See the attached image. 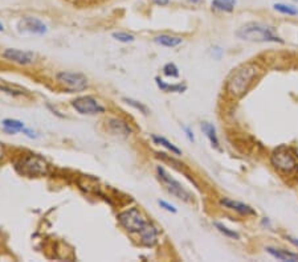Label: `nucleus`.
Returning a JSON list of instances; mask_svg holds the SVG:
<instances>
[{"mask_svg":"<svg viewBox=\"0 0 298 262\" xmlns=\"http://www.w3.org/2000/svg\"><path fill=\"white\" fill-rule=\"evenodd\" d=\"M258 69L255 65H245L238 68L236 72L232 73V76L227 82V92L234 97H241L247 92L248 87L251 86L253 80L256 79Z\"/></svg>","mask_w":298,"mask_h":262,"instance_id":"nucleus-1","label":"nucleus"},{"mask_svg":"<svg viewBox=\"0 0 298 262\" xmlns=\"http://www.w3.org/2000/svg\"><path fill=\"white\" fill-rule=\"evenodd\" d=\"M237 36L248 41H272V42H284L282 39L277 36L271 27H266L260 23L245 24L237 31Z\"/></svg>","mask_w":298,"mask_h":262,"instance_id":"nucleus-2","label":"nucleus"},{"mask_svg":"<svg viewBox=\"0 0 298 262\" xmlns=\"http://www.w3.org/2000/svg\"><path fill=\"white\" fill-rule=\"evenodd\" d=\"M56 80L60 86L64 87L69 93L83 92L87 87L86 76L77 72H68V70L60 72L56 74Z\"/></svg>","mask_w":298,"mask_h":262,"instance_id":"nucleus-3","label":"nucleus"},{"mask_svg":"<svg viewBox=\"0 0 298 262\" xmlns=\"http://www.w3.org/2000/svg\"><path fill=\"white\" fill-rule=\"evenodd\" d=\"M272 164L284 174H290L297 170V159L290 150L286 147H280L272 154Z\"/></svg>","mask_w":298,"mask_h":262,"instance_id":"nucleus-4","label":"nucleus"},{"mask_svg":"<svg viewBox=\"0 0 298 262\" xmlns=\"http://www.w3.org/2000/svg\"><path fill=\"white\" fill-rule=\"evenodd\" d=\"M118 221L125 229L130 233H139L147 221L143 219L142 213L137 208H130L128 211L121 212L118 215Z\"/></svg>","mask_w":298,"mask_h":262,"instance_id":"nucleus-5","label":"nucleus"},{"mask_svg":"<svg viewBox=\"0 0 298 262\" xmlns=\"http://www.w3.org/2000/svg\"><path fill=\"white\" fill-rule=\"evenodd\" d=\"M156 172H158V176H159L161 181L165 184V187L171 195H174L175 198L182 199L184 202L191 200V195L182 187V184L179 183L178 180H175L172 176L167 174L163 167H156Z\"/></svg>","mask_w":298,"mask_h":262,"instance_id":"nucleus-6","label":"nucleus"},{"mask_svg":"<svg viewBox=\"0 0 298 262\" xmlns=\"http://www.w3.org/2000/svg\"><path fill=\"white\" fill-rule=\"evenodd\" d=\"M72 106H73V109H76L77 113L83 115H96L105 113V107L97 101L96 98L90 96L78 97L72 101Z\"/></svg>","mask_w":298,"mask_h":262,"instance_id":"nucleus-7","label":"nucleus"},{"mask_svg":"<svg viewBox=\"0 0 298 262\" xmlns=\"http://www.w3.org/2000/svg\"><path fill=\"white\" fill-rule=\"evenodd\" d=\"M21 172L29 175V176H37V175L46 174V163L42 158L32 155L25 158L21 161Z\"/></svg>","mask_w":298,"mask_h":262,"instance_id":"nucleus-8","label":"nucleus"},{"mask_svg":"<svg viewBox=\"0 0 298 262\" xmlns=\"http://www.w3.org/2000/svg\"><path fill=\"white\" fill-rule=\"evenodd\" d=\"M19 31L20 32L33 33V35H44L48 31V28L42 20L36 18H23L19 23Z\"/></svg>","mask_w":298,"mask_h":262,"instance_id":"nucleus-9","label":"nucleus"},{"mask_svg":"<svg viewBox=\"0 0 298 262\" xmlns=\"http://www.w3.org/2000/svg\"><path fill=\"white\" fill-rule=\"evenodd\" d=\"M1 56L4 57L5 60L12 61L15 64L19 65H29L32 64L35 61V55L32 52H27V51H19V49H5Z\"/></svg>","mask_w":298,"mask_h":262,"instance_id":"nucleus-10","label":"nucleus"},{"mask_svg":"<svg viewBox=\"0 0 298 262\" xmlns=\"http://www.w3.org/2000/svg\"><path fill=\"white\" fill-rule=\"evenodd\" d=\"M139 237H141V242L146 246H154L158 240V229L152 225L151 222L147 221L142 229L139 230Z\"/></svg>","mask_w":298,"mask_h":262,"instance_id":"nucleus-11","label":"nucleus"},{"mask_svg":"<svg viewBox=\"0 0 298 262\" xmlns=\"http://www.w3.org/2000/svg\"><path fill=\"white\" fill-rule=\"evenodd\" d=\"M220 204L221 205H224L225 208H228V209H232V211L238 212L240 215H245V216H249V215H256L255 209L249 207V205H247V204H244V202H234V200H231V199L224 198L220 200Z\"/></svg>","mask_w":298,"mask_h":262,"instance_id":"nucleus-12","label":"nucleus"},{"mask_svg":"<svg viewBox=\"0 0 298 262\" xmlns=\"http://www.w3.org/2000/svg\"><path fill=\"white\" fill-rule=\"evenodd\" d=\"M109 129L113 134L122 135V137H128L131 133V129L128 127V124L125 121L118 120V118H113V120L109 121Z\"/></svg>","mask_w":298,"mask_h":262,"instance_id":"nucleus-13","label":"nucleus"},{"mask_svg":"<svg viewBox=\"0 0 298 262\" xmlns=\"http://www.w3.org/2000/svg\"><path fill=\"white\" fill-rule=\"evenodd\" d=\"M266 252L273 256L277 260L284 262H297L298 261V254L297 253H290L288 250H282V249H276V248H266Z\"/></svg>","mask_w":298,"mask_h":262,"instance_id":"nucleus-14","label":"nucleus"},{"mask_svg":"<svg viewBox=\"0 0 298 262\" xmlns=\"http://www.w3.org/2000/svg\"><path fill=\"white\" fill-rule=\"evenodd\" d=\"M3 124V129H4L5 133L8 134H16V133H21L24 130V123L21 121L18 120H11V118H7L1 122Z\"/></svg>","mask_w":298,"mask_h":262,"instance_id":"nucleus-15","label":"nucleus"},{"mask_svg":"<svg viewBox=\"0 0 298 262\" xmlns=\"http://www.w3.org/2000/svg\"><path fill=\"white\" fill-rule=\"evenodd\" d=\"M154 41L162 46L175 48V46H178L182 44V39L176 36H169V35H161V36H156L155 39H154Z\"/></svg>","mask_w":298,"mask_h":262,"instance_id":"nucleus-16","label":"nucleus"},{"mask_svg":"<svg viewBox=\"0 0 298 262\" xmlns=\"http://www.w3.org/2000/svg\"><path fill=\"white\" fill-rule=\"evenodd\" d=\"M155 82L156 85H158V87L159 89H162L163 92H167V93H183L186 89H187V86L186 85H182V83H176V85H170V83H166L163 80H161L159 77H156L155 79Z\"/></svg>","mask_w":298,"mask_h":262,"instance_id":"nucleus-17","label":"nucleus"},{"mask_svg":"<svg viewBox=\"0 0 298 262\" xmlns=\"http://www.w3.org/2000/svg\"><path fill=\"white\" fill-rule=\"evenodd\" d=\"M202 131L206 134V137L210 139V142L213 147L219 148V139H217V135H216V129L215 126L208 122H204L202 123Z\"/></svg>","mask_w":298,"mask_h":262,"instance_id":"nucleus-18","label":"nucleus"},{"mask_svg":"<svg viewBox=\"0 0 298 262\" xmlns=\"http://www.w3.org/2000/svg\"><path fill=\"white\" fill-rule=\"evenodd\" d=\"M212 8L223 12H232L236 5V0H212Z\"/></svg>","mask_w":298,"mask_h":262,"instance_id":"nucleus-19","label":"nucleus"},{"mask_svg":"<svg viewBox=\"0 0 298 262\" xmlns=\"http://www.w3.org/2000/svg\"><path fill=\"white\" fill-rule=\"evenodd\" d=\"M151 138H152V141L156 143V144H161V146L166 147L167 150H169V151H171L172 154H175V155H182V151H180L176 146H174L172 143L169 142L167 139L163 138V137H156V135H152Z\"/></svg>","mask_w":298,"mask_h":262,"instance_id":"nucleus-20","label":"nucleus"},{"mask_svg":"<svg viewBox=\"0 0 298 262\" xmlns=\"http://www.w3.org/2000/svg\"><path fill=\"white\" fill-rule=\"evenodd\" d=\"M275 9L276 11H278V12H281V14H285V15H292V16L298 15V9L296 8V7H293V5L281 4V3H278V4H275Z\"/></svg>","mask_w":298,"mask_h":262,"instance_id":"nucleus-21","label":"nucleus"},{"mask_svg":"<svg viewBox=\"0 0 298 262\" xmlns=\"http://www.w3.org/2000/svg\"><path fill=\"white\" fill-rule=\"evenodd\" d=\"M215 226L217 228V230H219L220 233L225 235L227 237H230V239H234V240L240 239V236H238L237 232H234V230L230 229V228H227V226L223 225V224H220V222H215Z\"/></svg>","mask_w":298,"mask_h":262,"instance_id":"nucleus-22","label":"nucleus"},{"mask_svg":"<svg viewBox=\"0 0 298 262\" xmlns=\"http://www.w3.org/2000/svg\"><path fill=\"white\" fill-rule=\"evenodd\" d=\"M163 74L167 77H172V79H178L179 77V69L178 66L172 62H169L163 66Z\"/></svg>","mask_w":298,"mask_h":262,"instance_id":"nucleus-23","label":"nucleus"},{"mask_svg":"<svg viewBox=\"0 0 298 262\" xmlns=\"http://www.w3.org/2000/svg\"><path fill=\"white\" fill-rule=\"evenodd\" d=\"M124 101L126 102L128 105L133 106L134 109H137V110H139V111H141V113H143V114H145V115L149 114V109H147V107L145 105H142L141 102L135 101V100H131V98H124Z\"/></svg>","mask_w":298,"mask_h":262,"instance_id":"nucleus-24","label":"nucleus"},{"mask_svg":"<svg viewBox=\"0 0 298 262\" xmlns=\"http://www.w3.org/2000/svg\"><path fill=\"white\" fill-rule=\"evenodd\" d=\"M113 37L121 42H133L135 40V37L128 32H115L113 33Z\"/></svg>","mask_w":298,"mask_h":262,"instance_id":"nucleus-25","label":"nucleus"},{"mask_svg":"<svg viewBox=\"0 0 298 262\" xmlns=\"http://www.w3.org/2000/svg\"><path fill=\"white\" fill-rule=\"evenodd\" d=\"M158 204H159V205H161L163 209H166L167 212H171V213H176V208H175L174 205L169 204L167 202H165V200H158Z\"/></svg>","mask_w":298,"mask_h":262,"instance_id":"nucleus-26","label":"nucleus"},{"mask_svg":"<svg viewBox=\"0 0 298 262\" xmlns=\"http://www.w3.org/2000/svg\"><path fill=\"white\" fill-rule=\"evenodd\" d=\"M0 90L4 93H8V94H11V96H24V92H21V90L15 92L14 89H11V87H8V86H4V85H0Z\"/></svg>","mask_w":298,"mask_h":262,"instance_id":"nucleus-27","label":"nucleus"},{"mask_svg":"<svg viewBox=\"0 0 298 262\" xmlns=\"http://www.w3.org/2000/svg\"><path fill=\"white\" fill-rule=\"evenodd\" d=\"M21 133L23 134H25V135H27V137H29V138H37V135L35 133H33L32 130H29V129H25V127H24V130L23 131H21Z\"/></svg>","mask_w":298,"mask_h":262,"instance_id":"nucleus-28","label":"nucleus"},{"mask_svg":"<svg viewBox=\"0 0 298 262\" xmlns=\"http://www.w3.org/2000/svg\"><path fill=\"white\" fill-rule=\"evenodd\" d=\"M184 131H186V134H187L188 139H190L191 142H193V141H195V138H193V133H192V131L188 129V127H184Z\"/></svg>","mask_w":298,"mask_h":262,"instance_id":"nucleus-29","label":"nucleus"},{"mask_svg":"<svg viewBox=\"0 0 298 262\" xmlns=\"http://www.w3.org/2000/svg\"><path fill=\"white\" fill-rule=\"evenodd\" d=\"M169 1L170 0H154V3L158 5H166V4H169Z\"/></svg>","mask_w":298,"mask_h":262,"instance_id":"nucleus-30","label":"nucleus"},{"mask_svg":"<svg viewBox=\"0 0 298 262\" xmlns=\"http://www.w3.org/2000/svg\"><path fill=\"white\" fill-rule=\"evenodd\" d=\"M288 240H289L292 244L296 245V246H298V239H293V237H288Z\"/></svg>","mask_w":298,"mask_h":262,"instance_id":"nucleus-31","label":"nucleus"},{"mask_svg":"<svg viewBox=\"0 0 298 262\" xmlns=\"http://www.w3.org/2000/svg\"><path fill=\"white\" fill-rule=\"evenodd\" d=\"M3 157H4V147L0 144V161L3 159Z\"/></svg>","mask_w":298,"mask_h":262,"instance_id":"nucleus-32","label":"nucleus"},{"mask_svg":"<svg viewBox=\"0 0 298 262\" xmlns=\"http://www.w3.org/2000/svg\"><path fill=\"white\" fill-rule=\"evenodd\" d=\"M3 31H4V25L0 23V32H3Z\"/></svg>","mask_w":298,"mask_h":262,"instance_id":"nucleus-33","label":"nucleus"},{"mask_svg":"<svg viewBox=\"0 0 298 262\" xmlns=\"http://www.w3.org/2000/svg\"><path fill=\"white\" fill-rule=\"evenodd\" d=\"M191 3H197V1H200V0H190Z\"/></svg>","mask_w":298,"mask_h":262,"instance_id":"nucleus-34","label":"nucleus"}]
</instances>
